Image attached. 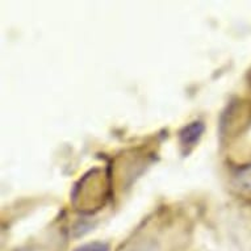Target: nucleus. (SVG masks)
<instances>
[{"label": "nucleus", "mask_w": 251, "mask_h": 251, "mask_svg": "<svg viewBox=\"0 0 251 251\" xmlns=\"http://www.w3.org/2000/svg\"><path fill=\"white\" fill-rule=\"evenodd\" d=\"M205 130V126L201 121H194V123L185 125L184 128L179 132V141H180L181 148L187 149V152L191 149L195 148L201 140L202 133Z\"/></svg>", "instance_id": "nucleus-1"}, {"label": "nucleus", "mask_w": 251, "mask_h": 251, "mask_svg": "<svg viewBox=\"0 0 251 251\" xmlns=\"http://www.w3.org/2000/svg\"><path fill=\"white\" fill-rule=\"evenodd\" d=\"M109 247H108L107 243L103 242H90L83 245V246L78 247L75 251H108Z\"/></svg>", "instance_id": "nucleus-2"}]
</instances>
